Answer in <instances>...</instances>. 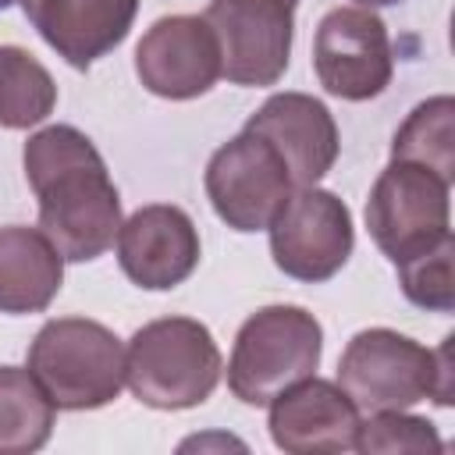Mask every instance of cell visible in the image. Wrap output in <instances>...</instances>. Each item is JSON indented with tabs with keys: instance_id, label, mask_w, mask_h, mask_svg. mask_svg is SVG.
Instances as JSON below:
<instances>
[{
	"instance_id": "9c48e42d",
	"label": "cell",
	"mask_w": 455,
	"mask_h": 455,
	"mask_svg": "<svg viewBox=\"0 0 455 455\" xmlns=\"http://www.w3.org/2000/svg\"><path fill=\"white\" fill-rule=\"evenodd\" d=\"M220 46V78L245 89L277 85L288 71L295 7L284 0H210L203 11Z\"/></svg>"
},
{
	"instance_id": "5bb4252c",
	"label": "cell",
	"mask_w": 455,
	"mask_h": 455,
	"mask_svg": "<svg viewBox=\"0 0 455 455\" xmlns=\"http://www.w3.org/2000/svg\"><path fill=\"white\" fill-rule=\"evenodd\" d=\"M267 427L274 444L288 455L348 451L355 448L359 409L341 391V384L313 373L270 402Z\"/></svg>"
},
{
	"instance_id": "7402d4cb",
	"label": "cell",
	"mask_w": 455,
	"mask_h": 455,
	"mask_svg": "<svg viewBox=\"0 0 455 455\" xmlns=\"http://www.w3.org/2000/svg\"><path fill=\"white\" fill-rule=\"evenodd\" d=\"M391 4H402V0H355V7H391Z\"/></svg>"
},
{
	"instance_id": "4fadbf2b",
	"label": "cell",
	"mask_w": 455,
	"mask_h": 455,
	"mask_svg": "<svg viewBox=\"0 0 455 455\" xmlns=\"http://www.w3.org/2000/svg\"><path fill=\"white\" fill-rule=\"evenodd\" d=\"M245 132L259 135L284 160L295 188L316 185L338 160L341 139L334 114L309 92H274L259 110L249 114Z\"/></svg>"
},
{
	"instance_id": "9a60e30c",
	"label": "cell",
	"mask_w": 455,
	"mask_h": 455,
	"mask_svg": "<svg viewBox=\"0 0 455 455\" xmlns=\"http://www.w3.org/2000/svg\"><path fill=\"white\" fill-rule=\"evenodd\" d=\"M21 11L57 57L85 71L128 39L139 0H21Z\"/></svg>"
},
{
	"instance_id": "277c9868",
	"label": "cell",
	"mask_w": 455,
	"mask_h": 455,
	"mask_svg": "<svg viewBox=\"0 0 455 455\" xmlns=\"http://www.w3.org/2000/svg\"><path fill=\"white\" fill-rule=\"evenodd\" d=\"M28 373L64 412L110 405L124 387L121 338L89 316L46 320L28 345Z\"/></svg>"
},
{
	"instance_id": "ac0fdd59",
	"label": "cell",
	"mask_w": 455,
	"mask_h": 455,
	"mask_svg": "<svg viewBox=\"0 0 455 455\" xmlns=\"http://www.w3.org/2000/svg\"><path fill=\"white\" fill-rule=\"evenodd\" d=\"M391 160L419 164L455 181V100L430 96L416 103L391 139Z\"/></svg>"
},
{
	"instance_id": "e0dca14e",
	"label": "cell",
	"mask_w": 455,
	"mask_h": 455,
	"mask_svg": "<svg viewBox=\"0 0 455 455\" xmlns=\"http://www.w3.org/2000/svg\"><path fill=\"white\" fill-rule=\"evenodd\" d=\"M57 423V405L46 398L28 366H0V455L39 451Z\"/></svg>"
},
{
	"instance_id": "5b68a950",
	"label": "cell",
	"mask_w": 455,
	"mask_h": 455,
	"mask_svg": "<svg viewBox=\"0 0 455 455\" xmlns=\"http://www.w3.org/2000/svg\"><path fill=\"white\" fill-rule=\"evenodd\" d=\"M323 327L302 306H263L235 334L228 391L245 405H270L281 391L316 373Z\"/></svg>"
},
{
	"instance_id": "603a6c76",
	"label": "cell",
	"mask_w": 455,
	"mask_h": 455,
	"mask_svg": "<svg viewBox=\"0 0 455 455\" xmlns=\"http://www.w3.org/2000/svg\"><path fill=\"white\" fill-rule=\"evenodd\" d=\"M11 4H18V0H0V11H7Z\"/></svg>"
},
{
	"instance_id": "52a82bcc",
	"label": "cell",
	"mask_w": 455,
	"mask_h": 455,
	"mask_svg": "<svg viewBox=\"0 0 455 455\" xmlns=\"http://www.w3.org/2000/svg\"><path fill=\"white\" fill-rule=\"evenodd\" d=\"M270 256L284 277L331 281L355 249L352 210L327 188L299 185L270 220Z\"/></svg>"
},
{
	"instance_id": "30bf717a",
	"label": "cell",
	"mask_w": 455,
	"mask_h": 455,
	"mask_svg": "<svg viewBox=\"0 0 455 455\" xmlns=\"http://www.w3.org/2000/svg\"><path fill=\"white\" fill-rule=\"evenodd\" d=\"M313 71L320 85L348 103L377 100L395 75L387 25L370 7H334L313 36Z\"/></svg>"
},
{
	"instance_id": "ffe728a7",
	"label": "cell",
	"mask_w": 455,
	"mask_h": 455,
	"mask_svg": "<svg viewBox=\"0 0 455 455\" xmlns=\"http://www.w3.org/2000/svg\"><path fill=\"white\" fill-rule=\"evenodd\" d=\"M355 448L363 455H398V451L441 455L444 441L427 416H412L405 409H387V412H370L366 419H359Z\"/></svg>"
},
{
	"instance_id": "cb8c5ba5",
	"label": "cell",
	"mask_w": 455,
	"mask_h": 455,
	"mask_svg": "<svg viewBox=\"0 0 455 455\" xmlns=\"http://www.w3.org/2000/svg\"><path fill=\"white\" fill-rule=\"evenodd\" d=\"M284 4H291V7H295V4H299V0H284Z\"/></svg>"
},
{
	"instance_id": "6da1fadb",
	"label": "cell",
	"mask_w": 455,
	"mask_h": 455,
	"mask_svg": "<svg viewBox=\"0 0 455 455\" xmlns=\"http://www.w3.org/2000/svg\"><path fill=\"white\" fill-rule=\"evenodd\" d=\"M28 188L39 203V231L64 263L100 259L121 231V192L92 139L75 124H46L21 149Z\"/></svg>"
},
{
	"instance_id": "2e32d148",
	"label": "cell",
	"mask_w": 455,
	"mask_h": 455,
	"mask_svg": "<svg viewBox=\"0 0 455 455\" xmlns=\"http://www.w3.org/2000/svg\"><path fill=\"white\" fill-rule=\"evenodd\" d=\"M60 284L64 256L39 228H0V313H43L57 299Z\"/></svg>"
},
{
	"instance_id": "3957f363",
	"label": "cell",
	"mask_w": 455,
	"mask_h": 455,
	"mask_svg": "<svg viewBox=\"0 0 455 455\" xmlns=\"http://www.w3.org/2000/svg\"><path fill=\"white\" fill-rule=\"evenodd\" d=\"M224 359L206 323L160 316L142 323L124 348V384L149 409H196L220 384Z\"/></svg>"
},
{
	"instance_id": "8992f818",
	"label": "cell",
	"mask_w": 455,
	"mask_h": 455,
	"mask_svg": "<svg viewBox=\"0 0 455 455\" xmlns=\"http://www.w3.org/2000/svg\"><path fill=\"white\" fill-rule=\"evenodd\" d=\"M451 181L434 174L430 167L391 160L366 199V228L377 249L402 263L430 245H437L444 235H451Z\"/></svg>"
},
{
	"instance_id": "d6986e66",
	"label": "cell",
	"mask_w": 455,
	"mask_h": 455,
	"mask_svg": "<svg viewBox=\"0 0 455 455\" xmlns=\"http://www.w3.org/2000/svg\"><path fill=\"white\" fill-rule=\"evenodd\" d=\"M57 107V82L25 46H0V128L43 124Z\"/></svg>"
},
{
	"instance_id": "7a4b0ae2",
	"label": "cell",
	"mask_w": 455,
	"mask_h": 455,
	"mask_svg": "<svg viewBox=\"0 0 455 455\" xmlns=\"http://www.w3.org/2000/svg\"><path fill=\"white\" fill-rule=\"evenodd\" d=\"M451 334L427 348L391 327H366L348 338L338 359V384L359 412L409 409L416 402L451 405Z\"/></svg>"
},
{
	"instance_id": "ba28073f",
	"label": "cell",
	"mask_w": 455,
	"mask_h": 455,
	"mask_svg": "<svg viewBox=\"0 0 455 455\" xmlns=\"http://www.w3.org/2000/svg\"><path fill=\"white\" fill-rule=\"evenodd\" d=\"M203 185L213 213L238 235L267 231L295 188L274 146H267L259 135L245 128L213 149Z\"/></svg>"
},
{
	"instance_id": "8fae6325",
	"label": "cell",
	"mask_w": 455,
	"mask_h": 455,
	"mask_svg": "<svg viewBox=\"0 0 455 455\" xmlns=\"http://www.w3.org/2000/svg\"><path fill=\"white\" fill-rule=\"evenodd\" d=\"M135 75L160 100L206 96L220 78V46L203 14L156 18L135 46Z\"/></svg>"
},
{
	"instance_id": "44dd1931",
	"label": "cell",
	"mask_w": 455,
	"mask_h": 455,
	"mask_svg": "<svg viewBox=\"0 0 455 455\" xmlns=\"http://www.w3.org/2000/svg\"><path fill=\"white\" fill-rule=\"evenodd\" d=\"M451 256H455V238L444 235L437 245L395 263L398 267V284L402 295L427 309V313H451L455 309V277H451Z\"/></svg>"
},
{
	"instance_id": "7c38bea8",
	"label": "cell",
	"mask_w": 455,
	"mask_h": 455,
	"mask_svg": "<svg viewBox=\"0 0 455 455\" xmlns=\"http://www.w3.org/2000/svg\"><path fill=\"white\" fill-rule=\"evenodd\" d=\"M117 263L146 291H171L199 267L203 245L192 217L171 203L139 206L117 231Z\"/></svg>"
}]
</instances>
